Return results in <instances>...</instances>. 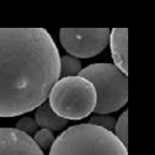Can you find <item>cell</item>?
<instances>
[{
    "label": "cell",
    "mask_w": 155,
    "mask_h": 155,
    "mask_svg": "<svg viewBox=\"0 0 155 155\" xmlns=\"http://www.w3.org/2000/svg\"><path fill=\"white\" fill-rule=\"evenodd\" d=\"M60 52L44 28H0V117L32 111L60 79Z\"/></svg>",
    "instance_id": "obj_1"
},
{
    "label": "cell",
    "mask_w": 155,
    "mask_h": 155,
    "mask_svg": "<svg viewBox=\"0 0 155 155\" xmlns=\"http://www.w3.org/2000/svg\"><path fill=\"white\" fill-rule=\"evenodd\" d=\"M48 155H128V151L112 131L87 123L63 131Z\"/></svg>",
    "instance_id": "obj_2"
},
{
    "label": "cell",
    "mask_w": 155,
    "mask_h": 155,
    "mask_svg": "<svg viewBox=\"0 0 155 155\" xmlns=\"http://www.w3.org/2000/svg\"><path fill=\"white\" fill-rule=\"evenodd\" d=\"M48 98L56 114L73 121L90 115L97 104V93L93 84L80 75L60 78L53 84Z\"/></svg>",
    "instance_id": "obj_3"
},
{
    "label": "cell",
    "mask_w": 155,
    "mask_h": 155,
    "mask_svg": "<svg viewBox=\"0 0 155 155\" xmlns=\"http://www.w3.org/2000/svg\"><path fill=\"white\" fill-rule=\"evenodd\" d=\"M90 81L96 89L94 112L108 114L122 109L128 100L127 75L111 63H94L82 69L78 74Z\"/></svg>",
    "instance_id": "obj_4"
},
{
    "label": "cell",
    "mask_w": 155,
    "mask_h": 155,
    "mask_svg": "<svg viewBox=\"0 0 155 155\" xmlns=\"http://www.w3.org/2000/svg\"><path fill=\"white\" fill-rule=\"evenodd\" d=\"M108 28H61L60 40L64 49L77 59H88L102 52L109 44Z\"/></svg>",
    "instance_id": "obj_5"
},
{
    "label": "cell",
    "mask_w": 155,
    "mask_h": 155,
    "mask_svg": "<svg viewBox=\"0 0 155 155\" xmlns=\"http://www.w3.org/2000/svg\"><path fill=\"white\" fill-rule=\"evenodd\" d=\"M0 155H45L34 138L17 128L0 127Z\"/></svg>",
    "instance_id": "obj_6"
},
{
    "label": "cell",
    "mask_w": 155,
    "mask_h": 155,
    "mask_svg": "<svg viewBox=\"0 0 155 155\" xmlns=\"http://www.w3.org/2000/svg\"><path fill=\"white\" fill-rule=\"evenodd\" d=\"M109 42L114 65L123 74L127 75V28H114L110 33Z\"/></svg>",
    "instance_id": "obj_7"
},
{
    "label": "cell",
    "mask_w": 155,
    "mask_h": 155,
    "mask_svg": "<svg viewBox=\"0 0 155 155\" xmlns=\"http://www.w3.org/2000/svg\"><path fill=\"white\" fill-rule=\"evenodd\" d=\"M35 121L38 127L50 131H60L68 124V121L58 116L50 108L48 102H44L36 108Z\"/></svg>",
    "instance_id": "obj_8"
},
{
    "label": "cell",
    "mask_w": 155,
    "mask_h": 155,
    "mask_svg": "<svg viewBox=\"0 0 155 155\" xmlns=\"http://www.w3.org/2000/svg\"><path fill=\"white\" fill-rule=\"evenodd\" d=\"M60 78L76 76L82 71V64L77 58L71 55H65L60 59Z\"/></svg>",
    "instance_id": "obj_9"
},
{
    "label": "cell",
    "mask_w": 155,
    "mask_h": 155,
    "mask_svg": "<svg viewBox=\"0 0 155 155\" xmlns=\"http://www.w3.org/2000/svg\"><path fill=\"white\" fill-rule=\"evenodd\" d=\"M127 124H128V111L124 110L120 115L114 125V135L119 138V140L127 147L128 134H127Z\"/></svg>",
    "instance_id": "obj_10"
},
{
    "label": "cell",
    "mask_w": 155,
    "mask_h": 155,
    "mask_svg": "<svg viewBox=\"0 0 155 155\" xmlns=\"http://www.w3.org/2000/svg\"><path fill=\"white\" fill-rule=\"evenodd\" d=\"M34 140L37 144V146L41 150H48L51 148L52 144L55 141V136L52 131L48 129L41 128L40 130H37L34 135Z\"/></svg>",
    "instance_id": "obj_11"
},
{
    "label": "cell",
    "mask_w": 155,
    "mask_h": 155,
    "mask_svg": "<svg viewBox=\"0 0 155 155\" xmlns=\"http://www.w3.org/2000/svg\"><path fill=\"white\" fill-rule=\"evenodd\" d=\"M89 123L109 131H112L114 128L116 119L109 114H96L90 119Z\"/></svg>",
    "instance_id": "obj_12"
},
{
    "label": "cell",
    "mask_w": 155,
    "mask_h": 155,
    "mask_svg": "<svg viewBox=\"0 0 155 155\" xmlns=\"http://www.w3.org/2000/svg\"><path fill=\"white\" fill-rule=\"evenodd\" d=\"M16 128L27 135L31 136L37 131L38 125L36 124L35 119L31 117H22L21 118L16 124Z\"/></svg>",
    "instance_id": "obj_13"
}]
</instances>
